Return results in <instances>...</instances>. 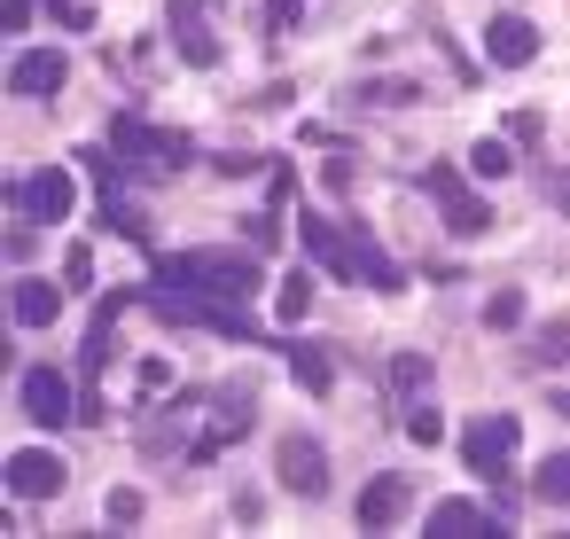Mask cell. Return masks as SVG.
<instances>
[{"label":"cell","mask_w":570,"mask_h":539,"mask_svg":"<svg viewBox=\"0 0 570 539\" xmlns=\"http://www.w3.org/2000/svg\"><path fill=\"white\" fill-rule=\"evenodd\" d=\"M523 360H531V367H570V321H547Z\"/></svg>","instance_id":"cell-19"},{"label":"cell","mask_w":570,"mask_h":539,"mask_svg":"<svg viewBox=\"0 0 570 539\" xmlns=\"http://www.w3.org/2000/svg\"><path fill=\"white\" fill-rule=\"evenodd\" d=\"M305 305H313V282H305V274H289V282L274 290V321H305Z\"/></svg>","instance_id":"cell-23"},{"label":"cell","mask_w":570,"mask_h":539,"mask_svg":"<svg viewBox=\"0 0 570 539\" xmlns=\"http://www.w3.org/2000/svg\"><path fill=\"white\" fill-rule=\"evenodd\" d=\"M9 313H17V329H48V321L63 313V290L40 282V274H24V282L9 290Z\"/></svg>","instance_id":"cell-14"},{"label":"cell","mask_w":570,"mask_h":539,"mask_svg":"<svg viewBox=\"0 0 570 539\" xmlns=\"http://www.w3.org/2000/svg\"><path fill=\"white\" fill-rule=\"evenodd\" d=\"M367 102H383V110H406V102H422V87H406V79H375V87H367Z\"/></svg>","instance_id":"cell-25"},{"label":"cell","mask_w":570,"mask_h":539,"mask_svg":"<svg viewBox=\"0 0 570 539\" xmlns=\"http://www.w3.org/2000/svg\"><path fill=\"white\" fill-rule=\"evenodd\" d=\"M484 321H492V329H515V321H523V290H492Z\"/></svg>","instance_id":"cell-26"},{"label":"cell","mask_w":570,"mask_h":539,"mask_svg":"<svg viewBox=\"0 0 570 539\" xmlns=\"http://www.w3.org/2000/svg\"><path fill=\"white\" fill-rule=\"evenodd\" d=\"M297 17H305V0H274V32H289Z\"/></svg>","instance_id":"cell-31"},{"label":"cell","mask_w":570,"mask_h":539,"mask_svg":"<svg viewBox=\"0 0 570 539\" xmlns=\"http://www.w3.org/2000/svg\"><path fill=\"white\" fill-rule=\"evenodd\" d=\"M289 375H297L305 391H328V383H336V367H328L321 344H289Z\"/></svg>","instance_id":"cell-18"},{"label":"cell","mask_w":570,"mask_h":539,"mask_svg":"<svg viewBox=\"0 0 570 539\" xmlns=\"http://www.w3.org/2000/svg\"><path fill=\"white\" fill-rule=\"evenodd\" d=\"M157 290H188V297H219V305H250L266 290L250 251H173L157 258Z\"/></svg>","instance_id":"cell-1"},{"label":"cell","mask_w":570,"mask_h":539,"mask_svg":"<svg viewBox=\"0 0 570 539\" xmlns=\"http://www.w3.org/2000/svg\"><path fill=\"white\" fill-rule=\"evenodd\" d=\"M110 523H141V492H134V484L110 492Z\"/></svg>","instance_id":"cell-28"},{"label":"cell","mask_w":570,"mask_h":539,"mask_svg":"<svg viewBox=\"0 0 570 539\" xmlns=\"http://www.w3.org/2000/svg\"><path fill=\"white\" fill-rule=\"evenodd\" d=\"M469 173H476V180H508V173H515L508 141H500V134H492V141H476V149H469Z\"/></svg>","instance_id":"cell-20"},{"label":"cell","mask_w":570,"mask_h":539,"mask_svg":"<svg viewBox=\"0 0 570 539\" xmlns=\"http://www.w3.org/2000/svg\"><path fill=\"white\" fill-rule=\"evenodd\" d=\"M297 243H305V258H313V266H328L336 282L406 290V274H399V266H391V258H383V251H375V243L360 235V227H336V219H305V235H297Z\"/></svg>","instance_id":"cell-2"},{"label":"cell","mask_w":570,"mask_h":539,"mask_svg":"<svg viewBox=\"0 0 570 539\" xmlns=\"http://www.w3.org/2000/svg\"><path fill=\"white\" fill-rule=\"evenodd\" d=\"M515 414H476L469 430H461V453H469V469H484V477H500L508 469V453H515Z\"/></svg>","instance_id":"cell-7"},{"label":"cell","mask_w":570,"mask_h":539,"mask_svg":"<svg viewBox=\"0 0 570 539\" xmlns=\"http://www.w3.org/2000/svg\"><path fill=\"white\" fill-rule=\"evenodd\" d=\"M531 492H539L547 508H570V453H547V461L531 469Z\"/></svg>","instance_id":"cell-17"},{"label":"cell","mask_w":570,"mask_h":539,"mask_svg":"<svg viewBox=\"0 0 570 539\" xmlns=\"http://www.w3.org/2000/svg\"><path fill=\"white\" fill-rule=\"evenodd\" d=\"M32 24V0H0V32H24Z\"/></svg>","instance_id":"cell-30"},{"label":"cell","mask_w":570,"mask_h":539,"mask_svg":"<svg viewBox=\"0 0 570 539\" xmlns=\"http://www.w3.org/2000/svg\"><path fill=\"white\" fill-rule=\"evenodd\" d=\"M24 414L48 422V430H63V422L79 414V399H71V383H63L56 367H24Z\"/></svg>","instance_id":"cell-11"},{"label":"cell","mask_w":570,"mask_h":539,"mask_svg":"<svg viewBox=\"0 0 570 539\" xmlns=\"http://www.w3.org/2000/svg\"><path fill=\"white\" fill-rule=\"evenodd\" d=\"M422 383H430V360H422V352H399V360H391V391H399V399H422Z\"/></svg>","instance_id":"cell-22"},{"label":"cell","mask_w":570,"mask_h":539,"mask_svg":"<svg viewBox=\"0 0 570 539\" xmlns=\"http://www.w3.org/2000/svg\"><path fill=\"white\" fill-rule=\"evenodd\" d=\"M531 56H539V24H531V17H492V24H484V63L523 71Z\"/></svg>","instance_id":"cell-10"},{"label":"cell","mask_w":570,"mask_h":539,"mask_svg":"<svg viewBox=\"0 0 570 539\" xmlns=\"http://www.w3.org/2000/svg\"><path fill=\"white\" fill-rule=\"evenodd\" d=\"M48 17H56L63 32H87V24H95V0H48Z\"/></svg>","instance_id":"cell-27"},{"label":"cell","mask_w":570,"mask_h":539,"mask_svg":"<svg viewBox=\"0 0 570 539\" xmlns=\"http://www.w3.org/2000/svg\"><path fill=\"white\" fill-rule=\"evenodd\" d=\"M406 500H414L406 477H375V484L360 492V531H391V523L406 516Z\"/></svg>","instance_id":"cell-15"},{"label":"cell","mask_w":570,"mask_h":539,"mask_svg":"<svg viewBox=\"0 0 570 539\" xmlns=\"http://www.w3.org/2000/svg\"><path fill=\"white\" fill-rule=\"evenodd\" d=\"M173 48H180V63H196V71H212L219 63V40L204 32V0H173Z\"/></svg>","instance_id":"cell-13"},{"label":"cell","mask_w":570,"mask_h":539,"mask_svg":"<svg viewBox=\"0 0 570 539\" xmlns=\"http://www.w3.org/2000/svg\"><path fill=\"white\" fill-rule=\"evenodd\" d=\"M250 422H258V399H250V383H227V391L212 399V422L188 438V461H212V453H219V445H235Z\"/></svg>","instance_id":"cell-5"},{"label":"cell","mask_w":570,"mask_h":539,"mask_svg":"<svg viewBox=\"0 0 570 539\" xmlns=\"http://www.w3.org/2000/svg\"><path fill=\"white\" fill-rule=\"evenodd\" d=\"M110 336H118V305L102 297V313H95V336H87V375H102V360H110Z\"/></svg>","instance_id":"cell-21"},{"label":"cell","mask_w":570,"mask_h":539,"mask_svg":"<svg viewBox=\"0 0 570 539\" xmlns=\"http://www.w3.org/2000/svg\"><path fill=\"white\" fill-rule=\"evenodd\" d=\"M63 79H71V56L63 48H24L9 63V87L17 95H63Z\"/></svg>","instance_id":"cell-12"},{"label":"cell","mask_w":570,"mask_h":539,"mask_svg":"<svg viewBox=\"0 0 570 539\" xmlns=\"http://www.w3.org/2000/svg\"><path fill=\"white\" fill-rule=\"evenodd\" d=\"M71 484V469L48 453V445H24V453H9V492L17 500H56Z\"/></svg>","instance_id":"cell-9"},{"label":"cell","mask_w":570,"mask_h":539,"mask_svg":"<svg viewBox=\"0 0 570 539\" xmlns=\"http://www.w3.org/2000/svg\"><path fill=\"white\" fill-rule=\"evenodd\" d=\"M406 438H414V445H438V438H445V414H438L430 399H414V406H406Z\"/></svg>","instance_id":"cell-24"},{"label":"cell","mask_w":570,"mask_h":539,"mask_svg":"<svg viewBox=\"0 0 570 539\" xmlns=\"http://www.w3.org/2000/svg\"><path fill=\"white\" fill-rule=\"evenodd\" d=\"M9 204L24 212V219H71V204H79V180L63 173V165H40V173H24V180H9Z\"/></svg>","instance_id":"cell-4"},{"label":"cell","mask_w":570,"mask_h":539,"mask_svg":"<svg viewBox=\"0 0 570 539\" xmlns=\"http://www.w3.org/2000/svg\"><path fill=\"white\" fill-rule=\"evenodd\" d=\"M430 196L445 204V227H453V235H484V227H492V204H484V196H469L453 165H430Z\"/></svg>","instance_id":"cell-8"},{"label":"cell","mask_w":570,"mask_h":539,"mask_svg":"<svg viewBox=\"0 0 570 539\" xmlns=\"http://www.w3.org/2000/svg\"><path fill=\"white\" fill-rule=\"evenodd\" d=\"M110 149H118L126 173H157V180L188 165V134H157V126H141V118H118V126H110Z\"/></svg>","instance_id":"cell-3"},{"label":"cell","mask_w":570,"mask_h":539,"mask_svg":"<svg viewBox=\"0 0 570 539\" xmlns=\"http://www.w3.org/2000/svg\"><path fill=\"white\" fill-rule=\"evenodd\" d=\"M554 212L570 219V165H562V180H554Z\"/></svg>","instance_id":"cell-32"},{"label":"cell","mask_w":570,"mask_h":539,"mask_svg":"<svg viewBox=\"0 0 570 539\" xmlns=\"http://www.w3.org/2000/svg\"><path fill=\"white\" fill-rule=\"evenodd\" d=\"M274 243H282V219L258 212V219H250V251H274Z\"/></svg>","instance_id":"cell-29"},{"label":"cell","mask_w":570,"mask_h":539,"mask_svg":"<svg viewBox=\"0 0 570 539\" xmlns=\"http://www.w3.org/2000/svg\"><path fill=\"white\" fill-rule=\"evenodd\" d=\"M274 477H282V492H297V500H321V492H328V453H321L305 430H289V438L274 445Z\"/></svg>","instance_id":"cell-6"},{"label":"cell","mask_w":570,"mask_h":539,"mask_svg":"<svg viewBox=\"0 0 570 539\" xmlns=\"http://www.w3.org/2000/svg\"><path fill=\"white\" fill-rule=\"evenodd\" d=\"M430 531H438V539H484L492 516H484L476 500H438V508H430Z\"/></svg>","instance_id":"cell-16"}]
</instances>
